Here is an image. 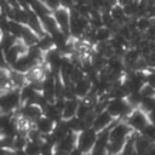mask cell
Masks as SVG:
<instances>
[{
    "mask_svg": "<svg viewBox=\"0 0 155 155\" xmlns=\"http://www.w3.org/2000/svg\"><path fill=\"white\" fill-rule=\"evenodd\" d=\"M140 133H142L144 137L149 138L151 142H155V126H153L151 124H149Z\"/></svg>",
    "mask_w": 155,
    "mask_h": 155,
    "instance_id": "obj_20",
    "label": "cell"
},
{
    "mask_svg": "<svg viewBox=\"0 0 155 155\" xmlns=\"http://www.w3.org/2000/svg\"><path fill=\"white\" fill-rule=\"evenodd\" d=\"M22 105L18 88H10L0 93V113L12 114Z\"/></svg>",
    "mask_w": 155,
    "mask_h": 155,
    "instance_id": "obj_2",
    "label": "cell"
},
{
    "mask_svg": "<svg viewBox=\"0 0 155 155\" xmlns=\"http://www.w3.org/2000/svg\"><path fill=\"white\" fill-rule=\"evenodd\" d=\"M148 69H154L155 70V51H150L148 52L145 56H143Z\"/></svg>",
    "mask_w": 155,
    "mask_h": 155,
    "instance_id": "obj_19",
    "label": "cell"
},
{
    "mask_svg": "<svg viewBox=\"0 0 155 155\" xmlns=\"http://www.w3.org/2000/svg\"><path fill=\"white\" fill-rule=\"evenodd\" d=\"M145 155H155V143H154V144L150 147V149H149V150L145 153Z\"/></svg>",
    "mask_w": 155,
    "mask_h": 155,
    "instance_id": "obj_25",
    "label": "cell"
},
{
    "mask_svg": "<svg viewBox=\"0 0 155 155\" xmlns=\"http://www.w3.org/2000/svg\"><path fill=\"white\" fill-rule=\"evenodd\" d=\"M153 25V19H150L147 16L143 17H138L136 18V30L140 31V33H145L148 29H150V27Z\"/></svg>",
    "mask_w": 155,
    "mask_h": 155,
    "instance_id": "obj_15",
    "label": "cell"
},
{
    "mask_svg": "<svg viewBox=\"0 0 155 155\" xmlns=\"http://www.w3.org/2000/svg\"><path fill=\"white\" fill-rule=\"evenodd\" d=\"M134 131L128 126L125 120H116L115 124L109 130V140H121L126 142L127 138Z\"/></svg>",
    "mask_w": 155,
    "mask_h": 155,
    "instance_id": "obj_5",
    "label": "cell"
},
{
    "mask_svg": "<svg viewBox=\"0 0 155 155\" xmlns=\"http://www.w3.org/2000/svg\"><path fill=\"white\" fill-rule=\"evenodd\" d=\"M56 126V122L52 121L51 119H48L47 116L45 115H41L35 122H34V127L42 134V136H47V134H51L53 128Z\"/></svg>",
    "mask_w": 155,
    "mask_h": 155,
    "instance_id": "obj_8",
    "label": "cell"
},
{
    "mask_svg": "<svg viewBox=\"0 0 155 155\" xmlns=\"http://www.w3.org/2000/svg\"><path fill=\"white\" fill-rule=\"evenodd\" d=\"M52 16L58 25V28L65 33L67 35L70 36V33H69V23H70V8L68 7H64V6H59L57 7L56 10H53L52 12ZM71 38V36H70Z\"/></svg>",
    "mask_w": 155,
    "mask_h": 155,
    "instance_id": "obj_6",
    "label": "cell"
},
{
    "mask_svg": "<svg viewBox=\"0 0 155 155\" xmlns=\"http://www.w3.org/2000/svg\"><path fill=\"white\" fill-rule=\"evenodd\" d=\"M105 110L115 119V120H125L133 108L128 104L126 98H109L105 105Z\"/></svg>",
    "mask_w": 155,
    "mask_h": 155,
    "instance_id": "obj_1",
    "label": "cell"
},
{
    "mask_svg": "<svg viewBox=\"0 0 155 155\" xmlns=\"http://www.w3.org/2000/svg\"><path fill=\"white\" fill-rule=\"evenodd\" d=\"M113 36V33L109 28L107 27H101L98 29H94V41L97 42H104V41H109Z\"/></svg>",
    "mask_w": 155,
    "mask_h": 155,
    "instance_id": "obj_13",
    "label": "cell"
},
{
    "mask_svg": "<svg viewBox=\"0 0 155 155\" xmlns=\"http://www.w3.org/2000/svg\"><path fill=\"white\" fill-rule=\"evenodd\" d=\"M1 35H2V30H1V28H0V38H1Z\"/></svg>",
    "mask_w": 155,
    "mask_h": 155,
    "instance_id": "obj_26",
    "label": "cell"
},
{
    "mask_svg": "<svg viewBox=\"0 0 155 155\" xmlns=\"http://www.w3.org/2000/svg\"><path fill=\"white\" fill-rule=\"evenodd\" d=\"M145 84L150 85L153 88H155V70L148 69L145 73Z\"/></svg>",
    "mask_w": 155,
    "mask_h": 155,
    "instance_id": "obj_21",
    "label": "cell"
},
{
    "mask_svg": "<svg viewBox=\"0 0 155 155\" xmlns=\"http://www.w3.org/2000/svg\"><path fill=\"white\" fill-rule=\"evenodd\" d=\"M109 13H110V16H111V18L119 24V25H122V24H125V23H127L128 22V17L126 16V13H125V11H124V8H122V6L121 5H119L117 2L110 8V11H109Z\"/></svg>",
    "mask_w": 155,
    "mask_h": 155,
    "instance_id": "obj_12",
    "label": "cell"
},
{
    "mask_svg": "<svg viewBox=\"0 0 155 155\" xmlns=\"http://www.w3.org/2000/svg\"><path fill=\"white\" fill-rule=\"evenodd\" d=\"M139 92L142 93L143 97H154V96H155V88H153V87H151L150 85H148V84H145V85L140 88Z\"/></svg>",
    "mask_w": 155,
    "mask_h": 155,
    "instance_id": "obj_22",
    "label": "cell"
},
{
    "mask_svg": "<svg viewBox=\"0 0 155 155\" xmlns=\"http://www.w3.org/2000/svg\"><path fill=\"white\" fill-rule=\"evenodd\" d=\"M148 119H149V124L155 126V110H153L151 113L148 114Z\"/></svg>",
    "mask_w": 155,
    "mask_h": 155,
    "instance_id": "obj_24",
    "label": "cell"
},
{
    "mask_svg": "<svg viewBox=\"0 0 155 155\" xmlns=\"http://www.w3.org/2000/svg\"><path fill=\"white\" fill-rule=\"evenodd\" d=\"M41 1H42V0H41Z\"/></svg>",
    "mask_w": 155,
    "mask_h": 155,
    "instance_id": "obj_29",
    "label": "cell"
},
{
    "mask_svg": "<svg viewBox=\"0 0 155 155\" xmlns=\"http://www.w3.org/2000/svg\"><path fill=\"white\" fill-rule=\"evenodd\" d=\"M153 24H154V25H155V19H153Z\"/></svg>",
    "mask_w": 155,
    "mask_h": 155,
    "instance_id": "obj_27",
    "label": "cell"
},
{
    "mask_svg": "<svg viewBox=\"0 0 155 155\" xmlns=\"http://www.w3.org/2000/svg\"><path fill=\"white\" fill-rule=\"evenodd\" d=\"M41 150H42V143L31 142V140H28L23 149L25 155H40Z\"/></svg>",
    "mask_w": 155,
    "mask_h": 155,
    "instance_id": "obj_14",
    "label": "cell"
},
{
    "mask_svg": "<svg viewBox=\"0 0 155 155\" xmlns=\"http://www.w3.org/2000/svg\"><path fill=\"white\" fill-rule=\"evenodd\" d=\"M91 91H92V82L86 76L74 85L75 97L79 98V99H82V98L87 97L91 93Z\"/></svg>",
    "mask_w": 155,
    "mask_h": 155,
    "instance_id": "obj_10",
    "label": "cell"
},
{
    "mask_svg": "<svg viewBox=\"0 0 155 155\" xmlns=\"http://www.w3.org/2000/svg\"><path fill=\"white\" fill-rule=\"evenodd\" d=\"M84 78H85V73H84V70L81 69V67H80V65H75L74 69H73L71 73H70L69 81L75 85L76 82H79V81L82 80Z\"/></svg>",
    "mask_w": 155,
    "mask_h": 155,
    "instance_id": "obj_18",
    "label": "cell"
},
{
    "mask_svg": "<svg viewBox=\"0 0 155 155\" xmlns=\"http://www.w3.org/2000/svg\"><path fill=\"white\" fill-rule=\"evenodd\" d=\"M80 99L79 98H69L65 99L64 103V108L62 110V120H70L73 117L76 116V110H78V105H79Z\"/></svg>",
    "mask_w": 155,
    "mask_h": 155,
    "instance_id": "obj_9",
    "label": "cell"
},
{
    "mask_svg": "<svg viewBox=\"0 0 155 155\" xmlns=\"http://www.w3.org/2000/svg\"><path fill=\"white\" fill-rule=\"evenodd\" d=\"M125 121L128 124V126L134 131L140 133L148 125H149V119L148 114L140 110L139 108H136L131 111V114L125 119Z\"/></svg>",
    "mask_w": 155,
    "mask_h": 155,
    "instance_id": "obj_4",
    "label": "cell"
},
{
    "mask_svg": "<svg viewBox=\"0 0 155 155\" xmlns=\"http://www.w3.org/2000/svg\"><path fill=\"white\" fill-rule=\"evenodd\" d=\"M111 1H115V2H116V1H117V0H111Z\"/></svg>",
    "mask_w": 155,
    "mask_h": 155,
    "instance_id": "obj_28",
    "label": "cell"
},
{
    "mask_svg": "<svg viewBox=\"0 0 155 155\" xmlns=\"http://www.w3.org/2000/svg\"><path fill=\"white\" fill-rule=\"evenodd\" d=\"M142 99H143V96H142V93H140L139 91H138V92H132V93L127 94V97H126V101L128 102V104H130L133 109L139 108V105H140V103H142Z\"/></svg>",
    "mask_w": 155,
    "mask_h": 155,
    "instance_id": "obj_17",
    "label": "cell"
},
{
    "mask_svg": "<svg viewBox=\"0 0 155 155\" xmlns=\"http://www.w3.org/2000/svg\"><path fill=\"white\" fill-rule=\"evenodd\" d=\"M42 2H44L51 11H53V10H56L57 7L61 6V1H59V0H42Z\"/></svg>",
    "mask_w": 155,
    "mask_h": 155,
    "instance_id": "obj_23",
    "label": "cell"
},
{
    "mask_svg": "<svg viewBox=\"0 0 155 155\" xmlns=\"http://www.w3.org/2000/svg\"><path fill=\"white\" fill-rule=\"evenodd\" d=\"M139 109L147 114L155 110V96L154 97H143L142 103L139 105Z\"/></svg>",
    "mask_w": 155,
    "mask_h": 155,
    "instance_id": "obj_16",
    "label": "cell"
},
{
    "mask_svg": "<svg viewBox=\"0 0 155 155\" xmlns=\"http://www.w3.org/2000/svg\"><path fill=\"white\" fill-rule=\"evenodd\" d=\"M115 121H116V120L104 109V110H102V111H99V113L96 114L94 120H93L91 127L98 133V132H101V131H103V130L110 128V127L115 124Z\"/></svg>",
    "mask_w": 155,
    "mask_h": 155,
    "instance_id": "obj_7",
    "label": "cell"
},
{
    "mask_svg": "<svg viewBox=\"0 0 155 155\" xmlns=\"http://www.w3.org/2000/svg\"><path fill=\"white\" fill-rule=\"evenodd\" d=\"M96 139L97 132L92 127H88L76 134V148L84 154H88L93 149Z\"/></svg>",
    "mask_w": 155,
    "mask_h": 155,
    "instance_id": "obj_3",
    "label": "cell"
},
{
    "mask_svg": "<svg viewBox=\"0 0 155 155\" xmlns=\"http://www.w3.org/2000/svg\"><path fill=\"white\" fill-rule=\"evenodd\" d=\"M153 144H154V142H151L149 138L144 137L142 133L134 132V149H136V153L145 154Z\"/></svg>",
    "mask_w": 155,
    "mask_h": 155,
    "instance_id": "obj_11",
    "label": "cell"
}]
</instances>
